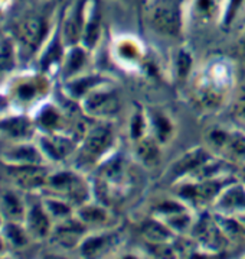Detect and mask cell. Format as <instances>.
Segmentation results:
<instances>
[{
	"instance_id": "1",
	"label": "cell",
	"mask_w": 245,
	"mask_h": 259,
	"mask_svg": "<svg viewBox=\"0 0 245 259\" xmlns=\"http://www.w3.org/2000/svg\"><path fill=\"white\" fill-rule=\"evenodd\" d=\"M16 113L31 114L38 106L48 100L51 93L49 74L41 70L31 71L21 68L3 87Z\"/></svg>"
},
{
	"instance_id": "2",
	"label": "cell",
	"mask_w": 245,
	"mask_h": 259,
	"mask_svg": "<svg viewBox=\"0 0 245 259\" xmlns=\"http://www.w3.org/2000/svg\"><path fill=\"white\" fill-rule=\"evenodd\" d=\"M12 36L16 42L22 65H25L26 62L36 60L43 45L49 39L51 32H49V25L45 21V18L31 16V18L23 19L18 25L15 35Z\"/></svg>"
},
{
	"instance_id": "3",
	"label": "cell",
	"mask_w": 245,
	"mask_h": 259,
	"mask_svg": "<svg viewBox=\"0 0 245 259\" xmlns=\"http://www.w3.org/2000/svg\"><path fill=\"white\" fill-rule=\"evenodd\" d=\"M49 191V194L65 198L71 204L81 206L87 198V188L82 180L71 171L49 172L46 187L42 193Z\"/></svg>"
},
{
	"instance_id": "4",
	"label": "cell",
	"mask_w": 245,
	"mask_h": 259,
	"mask_svg": "<svg viewBox=\"0 0 245 259\" xmlns=\"http://www.w3.org/2000/svg\"><path fill=\"white\" fill-rule=\"evenodd\" d=\"M12 186L26 194H41L46 187L49 171L45 164L23 166H6Z\"/></svg>"
},
{
	"instance_id": "5",
	"label": "cell",
	"mask_w": 245,
	"mask_h": 259,
	"mask_svg": "<svg viewBox=\"0 0 245 259\" xmlns=\"http://www.w3.org/2000/svg\"><path fill=\"white\" fill-rule=\"evenodd\" d=\"M36 135L38 129L31 114L13 112L0 116V141L3 144L35 141Z\"/></svg>"
},
{
	"instance_id": "6",
	"label": "cell",
	"mask_w": 245,
	"mask_h": 259,
	"mask_svg": "<svg viewBox=\"0 0 245 259\" xmlns=\"http://www.w3.org/2000/svg\"><path fill=\"white\" fill-rule=\"evenodd\" d=\"M0 162L5 166H23L45 164L46 161L35 141H23L5 144L0 149Z\"/></svg>"
},
{
	"instance_id": "7",
	"label": "cell",
	"mask_w": 245,
	"mask_h": 259,
	"mask_svg": "<svg viewBox=\"0 0 245 259\" xmlns=\"http://www.w3.org/2000/svg\"><path fill=\"white\" fill-rule=\"evenodd\" d=\"M35 142L46 162L65 161L75 151V141L67 134H38Z\"/></svg>"
},
{
	"instance_id": "8",
	"label": "cell",
	"mask_w": 245,
	"mask_h": 259,
	"mask_svg": "<svg viewBox=\"0 0 245 259\" xmlns=\"http://www.w3.org/2000/svg\"><path fill=\"white\" fill-rule=\"evenodd\" d=\"M23 223L29 230L33 240L49 239L53 229V222L43 207L41 197L39 200H28V210L23 219Z\"/></svg>"
},
{
	"instance_id": "9",
	"label": "cell",
	"mask_w": 245,
	"mask_h": 259,
	"mask_svg": "<svg viewBox=\"0 0 245 259\" xmlns=\"http://www.w3.org/2000/svg\"><path fill=\"white\" fill-rule=\"evenodd\" d=\"M22 68L21 57L12 35L0 36V89Z\"/></svg>"
},
{
	"instance_id": "10",
	"label": "cell",
	"mask_w": 245,
	"mask_h": 259,
	"mask_svg": "<svg viewBox=\"0 0 245 259\" xmlns=\"http://www.w3.org/2000/svg\"><path fill=\"white\" fill-rule=\"evenodd\" d=\"M26 196V193L13 186L0 191V214L3 220L23 222L28 210Z\"/></svg>"
},
{
	"instance_id": "11",
	"label": "cell",
	"mask_w": 245,
	"mask_h": 259,
	"mask_svg": "<svg viewBox=\"0 0 245 259\" xmlns=\"http://www.w3.org/2000/svg\"><path fill=\"white\" fill-rule=\"evenodd\" d=\"M84 228H85V225L77 216H74V218L55 223L49 239L52 243H55L61 248H74L82 242V235L85 230Z\"/></svg>"
},
{
	"instance_id": "12",
	"label": "cell",
	"mask_w": 245,
	"mask_h": 259,
	"mask_svg": "<svg viewBox=\"0 0 245 259\" xmlns=\"http://www.w3.org/2000/svg\"><path fill=\"white\" fill-rule=\"evenodd\" d=\"M152 25L157 32L174 36L180 31V16L177 8L170 2H163L154 6L152 12Z\"/></svg>"
},
{
	"instance_id": "13",
	"label": "cell",
	"mask_w": 245,
	"mask_h": 259,
	"mask_svg": "<svg viewBox=\"0 0 245 259\" xmlns=\"http://www.w3.org/2000/svg\"><path fill=\"white\" fill-rule=\"evenodd\" d=\"M64 45L65 44L62 41V36L51 33L49 39L46 41V44L43 45V48L36 57V61L39 64L41 71L49 74L52 71V68L61 67L64 55H65V51H62Z\"/></svg>"
},
{
	"instance_id": "14",
	"label": "cell",
	"mask_w": 245,
	"mask_h": 259,
	"mask_svg": "<svg viewBox=\"0 0 245 259\" xmlns=\"http://www.w3.org/2000/svg\"><path fill=\"white\" fill-rule=\"evenodd\" d=\"M0 232L9 250H25L33 242L31 233L23 222L5 220L0 228Z\"/></svg>"
},
{
	"instance_id": "15",
	"label": "cell",
	"mask_w": 245,
	"mask_h": 259,
	"mask_svg": "<svg viewBox=\"0 0 245 259\" xmlns=\"http://www.w3.org/2000/svg\"><path fill=\"white\" fill-rule=\"evenodd\" d=\"M41 200L45 210L51 216L53 225L58 223V222H62V220L74 218L72 216L74 214V204L67 201L65 198L53 196V194H49V193H45V194L41 193Z\"/></svg>"
},
{
	"instance_id": "16",
	"label": "cell",
	"mask_w": 245,
	"mask_h": 259,
	"mask_svg": "<svg viewBox=\"0 0 245 259\" xmlns=\"http://www.w3.org/2000/svg\"><path fill=\"white\" fill-rule=\"evenodd\" d=\"M110 142H111V134L108 132V129L95 127L85 136L82 151L85 155H90L91 158H94V156H98L100 154H102L107 149V146L110 145Z\"/></svg>"
},
{
	"instance_id": "17",
	"label": "cell",
	"mask_w": 245,
	"mask_h": 259,
	"mask_svg": "<svg viewBox=\"0 0 245 259\" xmlns=\"http://www.w3.org/2000/svg\"><path fill=\"white\" fill-rule=\"evenodd\" d=\"M85 51L78 45H70L68 51L65 52L64 60L61 64V70L64 73L65 80H70L72 77H77L78 73L82 70L84 64H85Z\"/></svg>"
},
{
	"instance_id": "18",
	"label": "cell",
	"mask_w": 245,
	"mask_h": 259,
	"mask_svg": "<svg viewBox=\"0 0 245 259\" xmlns=\"http://www.w3.org/2000/svg\"><path fill=\"white\" fill-rule=\"evenodd\" d=\"M75 216L81 220L84 225H92V223H100L105 219V214L102 213L101 210L98 207H94V206H87L85 203L81 204Z\"/></svg>"
},
{
	"instance_id": "19",
	"label": "cell",
	"mask_w": 245,
	"mask_h": 259,
	"mask_svg": "<svg viewBox=\"0 0 245 259\" xmlns=\"http://www.w3.org/2000/svg\"><path fill=\"white\" fill-rule=\"evenodd\" d=\"M219 204L225 208H244L245 207V191L241 188L229 190L224 197L221 198Z\"/></svg>"
},
{
	"instance_id": "20",
	"label": "cell",
	"mask_w": 245,
	"mask_h": 259,
	"mask_svg": "<svg viewBox=\"0 0 245 259\" xmlns=\"http://www.w3.org/2000/svg\"><path fill=\"white\" fill-rule=\"evenodd\" d=\"M205 161H206V156L202 151H195L192 154H189L188 156H185L183 159L177 164L179 166V172L182 174V172H186V171H192L195 169L196 166L202 165Z\"/></svg>"
},
{
	"instance_id": "21",
	"label": "cell",
	"mask_w": 245,
	"mask_h": 259,
	"mask_svg": "<svg viewBox=\"0 0 245 259\" xmlns=\"http://www.w3.org/2000/svg\"><path fill=\"white\" fill-rule=\"evenodd\" d=\"M144 233L147 238L153 240H164L170 236V232L159 223H147L144 226Z\"/></svg>"
},
{
	"instance_id": "22",
	"label": "cell",
	"mask_w": 245,
	"mask_h": 259,
	"mask_svg": "<svg viewBox=\"0 0 245 259\" xmlns=\"http://www.w3.org/2000/svg\"><path fill=\"white\" fill-rule=\"evenodd\" d=\"M139 154L149 164H153V162L157 161V158H159L157 146L154 145V142H152V141H144V142H142V145L139 148Z\"/></svg>"
},
{
	"instance_id": "23",
	"label": "cell",
	"mask_w": 245,
	"mask_h": 259,
	"mask_svg": "<svg viewBox=\"0 0 245 259\" xmlns=\"http://www.w3.org/2000/svg\"><path fill=\"white\" fill-rule=\"evenodd\" d=\"M239 5H241V0H231V5L228 8V19H231L234 16L235 12L238 11V8H239Z\"/></svg>"
},
{
	"instance_id": "24",
	"label": "cell",
	"mask_w": 245,
	"mask_h": 259,
	"mask_svg": "<svg viewBox=\"0 0 245 259\" xmlns=\"http://www.w3.org/2000/svg\"><path fill=\"white\" fill-rule=\"evenodd\" d=\"M8 252H9V249H8V245H6V242H5V238H3V235H2V232H0V256L8 255Z\"/></svg>"
},
{
	"instance_id": "25",
	"label": "cell",
	"mask_w": 245,
	"mask_h": 259,
	"mask_svg": "<svg viewBox=\"0 0 245 259\" xmlns=\"http://www.w3.org/2000/svg\"><path fill=\"white\" fill-rule=\"evenodd\" d=\"M241 50H242V54L245 55V33L244 36H242V41H241Z\"/></svg>"
},
{
	"instance_id": "26",
	"label": "cell",
	"mask_w": 245,
	"mask_h": 259,
	"mask_svg": "<svg viewBox=\"0 0 245 259\" xmlns=\"http://www.w3.org/2000/svg\"><path fill=\"white\" fill-rule=\"evenodd\" d=\"M3 222H5V220H3V218H2V214H0V228H2V225H3Z\"/></svg>"
},
{
	"instance_id": "27",
	"label": "cell",
	"mask_w": 245,
	"mask_h": 259,
	"mask_svg": "<svg viewBox=\"0 0 245 259\" xmlns=\"http://www.w3.org/2000/svg\"><path fill=\"white\" fill-rule=\"evenodd\" d=\"M241 222H242V223H244V225H245V216L242 219H241Z\"/></svg>"
}]
</instances>
